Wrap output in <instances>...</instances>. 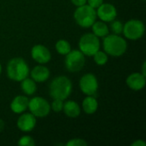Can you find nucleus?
I'll list each match as a JSON object with an SVG mask.
<instances>
[{
  "label": "nucleus",
  "mask_w": 146,
  "mask_h": 146,
  "mask_svg": "<svg viewBox=\"0 0 146 146\" xmlns=\"http://www.w3.org/2000/svg\"><path fill=\"white\" fill-rule=\"evenodd\" d=\"M72 87V82L68 77H56L50 85V95L54 99L65 100L71 94Z\"/></svg>",
  "instance_id": "f257e3e1"
},
{
  "label": "nucleus",
  "mask_w": 146,
  "mask_h": 146,
  "mask_svg": "<svg viewBox=\"0 0 146 146\" xmlns=\"http://www.w3.org/2000/svg\"><path fill=\"white\" fill-rule=\"evenodd\" d=\"M103 46L107 54L113 56H121L127 51V43L118 34H108L104 39Z\"/></svg>",
  "instance_id": "f03ea898"
},
{
  "label": "nucleus",
  "mask_w": 146,
  "mask_h": 146,
  "mask_svg": "<svg viewBox=\"0 0 146 146\" xmlns=\"http://www.w3.org/2000/svg\"><path fill=\"white\" fill-rule=\"evenodd\" d=\"M29 74V68L26 61L21 57L12 58L7 64V75L15 81H21Z\"/></svg>",
  "instance_id": "7ed1b4c3"
},
{
  "label": "nucleus",
  "mask_w": 146,
  "mask_h": 146,
  "mask_svg": "<svg viewBox=\"0 0 146 146\" xmlns=\"http://www.w3.org/2000/svg\"><path fill=\"white\" fill-rule=\"evenodd\" d=\"M74 20L76 23L82 27H90L96 21L97 11L95 9L88 4H84L82 6L77 7L74 14Z\"/></svg>",
  "instance_id": "20e7f679"
},
{
  "label": "nucleus",
  "mask_w": 146,
  "mask_h": 146,
  "mask_svg": "<svg viewBox=\"0 0 146 146\" xmlns=\"http://www.w3.org/2000/svg\"><path fill=\"white\" fill-rule=\"evenodd\" d=\"M80 50L88 56H93L100 48V41L98 37L93 33H86L81 36L79 42Z\"/></svg>",
  "instance_id": "39448f33"
},
{
  "label": "nucleus",
  "mask_w": 146,
  "mask_h": 146,
  "mask_svg": "<svg viewBox=\"0 0 146 146\" xmlns=\"http://www.w3.org/2000/svg\"><path fill=\"white\" fill-rule=\"evenodd\" d=\"M85 55L78 50H70L65 57L66 68L71 73L80 71L85 65Z\"/></svg>",
  "instance_id": "423d86ee"
},
{
  "label": "nucleus",
  "mask_w": 146,
  "mask_h": 146,
  "mask_svg": "<svg viewBox=\"0 0 146 146\" xmlns=\"http://www.w3.org/2000/svg\"><path fill=\"white\" fill-rule=\"evenodd\" d=\"M145 27L143 21L139 20H130L123 25L122 33L125 37L131 40H137L145 34Z\"/></svg>",
  "instance_id": "0eeeda50"
},
{
  "label": "nucleus",
  "mask_w": 146,
  "mask_h": 146,
  "mask_svg": "<svg viewBox=\"0 0 146 146\" xmlns=\"http://www.w3.org/2000/svg\"><path fill=\"white\" fill-rule=\"evenodd\" d=\"M28 109L35 117H44L50 111V105L47 100L41 97H35L29 100Z\"/></svg>",
  "instance_id": "6e6552de"
},
{
  "label": "nucleus",
  "mask_w": 146,
  "mask_h": 146,
  "mask_svg": "<svg viewBox=\"0 0 146 146\" xmlns=\"http://www.w3.org/2000/svg\"><path fill=\"white\" fill-rule=\"evenodd\" d=\"M80 87L84 94L87 96L95 95L98 88L97 77L93 74H86L83 75L80 80Z\"/></svg>",
  "instance_id": "1a4fd4ad"
},
{
  "label": "nucleus",
  "mask_w": 146,
  "mask_h": 146,
  "mask_svg": "<svg viewBox=\"0 0 146 146\" xmlns=\"http://www.w3.org/2000/svg\"><path fill=\"white\" fill-rule=\"evenodd\" d=\"M117 15L116 9L111 3H103L97 10V16L104 21V22H110L111 21L115 20Z\"/></svg>",
  "instance_id": "9d476101"
},
{
  "label": "nucleus",
  "mask_w": 146,
  "mask_h": 146,
  "mask_svg": "<svg viewBox=\"0 0 146 146\" xmlns=\"http://www.w3.org/2000/svg\"><path fill=\"white\" fill-rule=\"evenodd\" d=\"M31 55L33 59L40 64L47 63L51 58V55L49 49L42 44L34 45L31 50Z\"/></svg>",
  "instance_id": "9b49d317"
},
{
  "label": "nucleus",
  "mask_w": 146,
  "mask_h": 146,
  "mask_svg": "<svg viewBox=\"0 0 146 146\" xmlns=\"http://www.w3.org/2000/svg\"><path fill=\"white\" fill-rule=\"evenodd\" d=\"M36 117L32 113H24L17 120V127L22 132H31L36 126Z\"/></svg>",
  "instance_id": "f8f14e48"
},
{
  "label": "nucleus",
  "mask_w": 146,
  "mask_h": 146,
  "mask_svg": "<svg viewBox=\"0 0 146 146\" xmlns=\"http://www.w3.org/2000/svg\"><path fill=\"white\" fill-rule=\"evenodd\" d=\"M145 76L140 73H133L127 79L128 87L133 91H139L143 89L145 86Z\"/></svg>",
  "instance_id": "ddd939ff"
},
{
  "label": "nucleus",
  "mask_w": 146,
  "mask_h": 146,
  "mask_svg": "<svg viewBox=\"0 0 146 146\" xmlns=\"http://www.w3.org/2000/svg\"><path fill=\"white\" fill-rule=\"evenodd\" d=\"M29 99L22 95L16 96L11 102L10 109L15 114H21L28 108Z\"/></svg>",
  "instance_id": "4468645a"
},
{
  "label": "nucleus",
  "mask_w": 146,
  "mask_h": 146,
  "mask_svg": "<svg viewBox=\"0 0 146 146\" xmlns=\"http://www.w3.org/2000/svg\"><path fill=\"white\" fill-rule=\"evenodd\" d=\"M31 77L35 82H44L50 77V70L43 65L34 67L31 71Z\"/></svg>",
  "instance_id": "2eb2a0df"
},
{
  "label": "nucleus",
  "mask_w": 146,
  "mask_h": 146,
  "mask_svg": "<svg viewBox=\"0 0 146 146\" xmlns=\"http://www.w3.org/2000/svg\"><path fill=\"white\" fill-rule=\"evenodd\" d=\"M62 110H64L66 115L71 118H76L80 114V107L76 102L72 100L68 101L63 104Z\"/></svg>",
  "instance_id": "dca6fc26"
},
{
  "label": "nucleus",
  "mask_w": 146,
  "mask_h": 146,
  "mask_svg": "<svg viewBox=\"0 0 146 146\" xmlns=\"http://www.w3.org/2000/svg\"><path fill=\"white\" fill-rule=\"evenodd\" d=\"M82 108L85 113H86L87 115H92L97 111L98 108V103L95 98H93L92 96H88L83 100Z\"/></svg>",
  "instance_id": "f3484780"
},
{
  "label": "nucleus",
  "mask_w": 146,
  "mask_h": 146,
  "mask_svg": "<svg viewBox=\"0 0 146 146\" xmlns=\"http://www.w3.org/2000/svg\"><path fill=\"white\" fill-rule=\"evenodd\" d=\"M92 32L93 34H95L97 37H101V38H104L105 36H107L109 34V27L106 25V23L103 21H95L92 24Z\"/></svg>",
  "instance_id": "a211bd4d"
},
{
  "label": "nucleus",
  "mask_w": 146,
  "mask_h": 146,
  "mask_svg": "<svg viewBox=\"0 0 146 146\" xmlns=\"http://www.w3.org/2000/svg\"><path fill=\"white\" fill-rule=\"evenodd\" d=\"M21 82V88L24 93H26L27 95H33L35 93L37 90V86L36 82L33 79H29L27 77Z\"/></svg>",
  "instance_id": "6ab92c4d"
},
{
  "label": "nucleus",
  "mask_w": 146,
  "mask_h": 146,
  "mask_svg": "<svg viewBox=\"0 0 146 146\" xmlns=\"http://www.w3.org/2000/svg\"><path fill=\"white\" fill-rule=\"evenodd\" d=\"M56 50L61 55H67L71 50V46L67 40L60 39L56 43Z\"/></svg>",
  "instance_id": "aec40b11"
},
{
  "label": "nucleus",
  "mask_w": 146,
  "mask_h": 146,
  "mask_svg": "<svg viewBox=\"0 0 146 146\" xmlns=\"http://www.w3.org/2000/svg\"><path fill=\"white\" fill-rule=\"evenodd\" d=\"M93 58L95 62L99 65V66H103L105 65L108 62V56L106 52L101 51V50H98L94 55H93Z\"/></svg>",
  "instance_id": "412c9836"
},
{
  "label": "nucleus",
  "mask_w": 146,
  "mask_h": 146,
  "mask_svg": "<svg viewBox=\"0 0 146 146\" xmlns=\"http://www.w3.org/2000/svg\"><path fill=\"white\" fill-rule=\"evenodd\" d=\"M110 28L112 30V32L115 33V34H121L122 33V30H123V24L121 21H110Z\"/></svg>",
  "instance_id": "4be33fe9"
},
{
  "label": "nucleus",
  "mask_w": 146,
  "mask_h": 146,
  "mask_svg": "<svg viewBox=\"0 0 146 146\" xmlns=\"http://www.w3.org/2000/svg\"><path fill=\"white\" fill-rule=\"evenodd\" d=\"M18 145L20 146H34L35 145V142L32 137L25 135V136H22L19 139Z\"/></svg>",
  "instance_id": "5701e85b"
},
{
  "label": "nucleus",
  "mask_w": 146,
  "mask_h": 146,
  "mask_svg": "<svg viewBox=\"0 0 146 146\" xmlns=\"http://www.w3.org/2000/svg\"><path fill=\"white\" fill-rule=\"evenodd\" d=\"M63 100L61 99H54L51 104V109L54 112H61L63 109Z\"/></svg>",
  "instance_id": "b1692460"
},
{
  "label": "nucleus",
  "mask_w": 146,
  "mask_h": 146,
  "mask_svg": "<svg viewBox=\"0 0 146 146\" xmlns=\"http://www.w3.org/2000/svg\"><path fill=\"white\" fill-rule=\"evenodd\" d=\"M67 146H86L87 143L82 139H70L67 144Z\"/></svg>",
  "instance_id": "393cba45"
},
{
  "label": "nucleus",
  "mask_w": 146,
  "mask_h": 146,
  "mask_svg": "<svg viewBox=\"0 0 146 146\" xmlns=\"http://www.w3.org/2000/svg\"><path fill=\"white\" fill-rule=\"evenodd\" d=\"M87 3L88 5H90L91 7L96 9L104 3V0H87Z\"/></svg>",
  "instance_id": "a878e982"
},
{
  "label": "nucleus",
  "mask_w": 146,
  "mask_h": 146,
  "mask_svg": "<svg viewBox=\"0 0 146 146\" xmlns=\"http://www.w3.org/2000/svg\"><path fill=\"white\" fill-rule=\"evenodd\" d=\"M71 2L73 3L74 5H75L77 7H80V6H82L84 4H86L87 0H71Z\"/></svg>",
  "instance_id": "bb28decb"
},
{
  "label": "nucleus",
  "mask_w": 146,
  "mask_h": 146,
  "mask_svg": "<svg viewBox=\"0 0 146 146\" xmlns=\"http://www.w3.org/2000/svg\"><path fill=\"white\" fill-rule=\"evenodd\" d=\"M132 146H145L146 143L145 141L141 140V139H138L136 141H134L133 143H132Z\"/></svg>",
  "instance_id": "cd10ccee"
},
{
  "label": "nucleus",
  "mask_w": 146,
  "mask_h": 146,
  "mask_svg": "<svg viewBox=\"0 0 146 146\" xmlns=\"http://www.w3.org/2000/svg\"><path fill=\"white\" fill-rule=\"evenodd\" d=\"M3 128H4V121L0 119V133L3 130Z\"/></svg>",
  "instance_id": "c85d7f7f"
},
{
  "label": "nucleus",
  "mask_w": 146,
  "mask_h": 146,
  "mask_svg": "<svg viewBox=\"0 0 146 146\" xmlns=\"http://www.w3.org/2000/svg\"><path fill=\"white\" fill-rule=\"evenodd\" d=\"M145 66H146V62H144V64H143V68H142V74H144L145 76H146Z\"/></svg>",
  "instance_id": "c756f323"
},
{
  "label": "nucleus",
  "mask_w": 146,
  "mask_h": 146,
  "mask_svg": "<svg viewBox=\"0 0 146 146\" xmlns=\"http://www.w3.org/2000/svg\"><path fill=\"white\" fill-rule=\"evenodd\" d=\"M1 71H2V68H1V64H0V74H1Z\"/></svg>",
  "instance_id": "7c9ffc66"
},
{
  "label": "nucleus",
  "mask_w": 146,
  "mask_h": 146,
  "mask_svg": "<svg viewBox=\"0 0 146 146\" xmlns=\"http://www.w3.org/2000/svg\"><path fill=\"white\" fill-rule=\"evenodd\" d=\"M143 1H145V0H143Z\"/></svg>",
  "instance_id": "2f4dec72"
}]
</instances>
